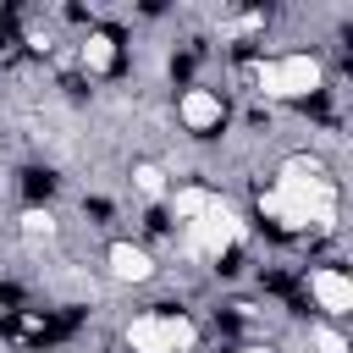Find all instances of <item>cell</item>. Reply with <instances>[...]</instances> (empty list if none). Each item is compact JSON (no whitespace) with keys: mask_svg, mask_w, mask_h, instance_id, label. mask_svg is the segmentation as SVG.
Listing matches in <instances>:
<instances>
[{"mask_svg":"<svg viewBox=\"0 0 353 353\" xmlns=\"http://www.w3.org/2000/svg\"><path fill=\"white\" fill-rule=\"evenodd\" d=\"M259 210H265V221H276L281 232L331 226V221H336V182H331L325 160H314V154H287V160L276 165V182L259 188Z\"/></svg>","mask_w":353,"mask_h":353,"instance_id":"6da1fadb","label":"cell"},{"mask_svg":"<svg viewBox=\"0 0 353 353\" xmlns=\"http://www.w3.org/2000/svg\"><path fill=\"white\" fill-rule=\"evenodd\" d=\"M121 336H127L132 353H193V347H199V325H193L182 309H149V314H132Z\"/></svg>","mask_w":353,"mask_h":353,"instance_id":"7a4b0ae2","label":"cell"},{"mask_svg":"<svg viewBox=\"0 0 353 353\" xmlns=\"http://www.w3.org/2000/svg\"><path fill=\"white\" fill-rule=\"evenodd\" d=\"M254 83H259V94H270V99H309V94L325 83V66H320L309 50H287V55L259 61V66H254Z\"/></svg>","mask_w":353,"mask_h":353,"instance_id":"3957f363","label":"cell"},{"mask_svg":"<svg viewBox=\"0 0 353 353\" xmlns=\"http://www.w3.org/2000/svg\"><path fill=\"white\" fill-rule=\"evenodd\" d=\"M243 215L226 204V199H215L199 221H182V248H188V259H221V254H232L237 243H243Z\"/></svg>","mask_w":353,"mask_h":353,"instance_id":"277c9868","label":"cell"},{"mask_svg":"<svg viewBox=\"0 0 353 353\" xmlns=\"http://www.w3.org/2000/svg\"><path fill=\"white\" fill-rule=\"evenodd\" d=\"M105 270H110V281H121V287H143V281H154V254L143 248V243H110L105 248Z\"/></svg>","mask_w":353,"mask_h":353,"instance_id":"5b68a950","label":"cell"},{"mask_svg":"<svg viewBox=\"0 0 353 353\" xmlns=\"http://www.w3.org/2000/svg\"><path fill=\"white\" fill-rule=\"evenodd\" d=\"M309 298H314L331 320L353 314V281H347V270H336V265H314V270H309Z\"/></svg>","mask_w":353,"mask_h":353,"instance_id":"8992f818","label":"cell"},{"mask_svg":"<svg viewBox=\"0 0 353 353\" xmlns=\"http://www.w3.org/2000/svg\"><path fill=\"white\" fill-rule=\"evenodd\" d=\"M176 116H182V127H188V132H215V127L226 121V105H221V94H215V88H182Z\"/></svg>","mask_w":353,"mask_h":353,"instance_id":"52a82bcc","label":"cell"},{"mask_svg":"<svg viewBox=\"0 0 353 353\" xmlns=\"http://www.w3.org/2000/svg\"><path fill=\"white\" fill-rule=\"evenodd\" d=\"M215 199H221V193H210V188L188 182V188H171V193H165V210H171L176 221H199V215H204Z\"/></svg>","mask_w":353,"mask_h":353,"instance_id":"ba28073f","label":"cell"},{"mask_svg":"<svg viewBox=\"0 0 353 353\" xmlns=\"http://www.w3.org/2000/svg\"><path fill=\"white\" fill-rule=\"evenodd\" d=\"M132 188H138L143 199H160V204H165L171 176H165V165H154V160H132Z\"/></svg>","mask_w":353,"mask_h":353,"instance_id":"9c48e42d","label":"cell"},{"mask_svg":"<svg viewBox=\"0 0 353 353\" xmlns=\"http://www.w3.org/2000/svg\"><path fill=\"white\" fill-rule=\"evenodd\" d=\"M83 66H88V72H110V66H116V39H110V33H88Z\"/></svg>","mask_w":353,"mask_h":353,"instance_id":"30bf717a","label":"cell"},{"mask_svg":"<svg viewBox=\"0 0 353 353\" xmlns=\"http://www.w3.org/2000/svg\"><path fill=\"white\" fill-rule=\"evenodd\" d=\"M22 237H28V243L55 237V215H50V210H22Z\"/></svg>","mask_w":353,"mask_h":353,"instance_id":"8fae6325","label":"cell"},{"mask_svg":"<svg viewBox=\"0 0 353 353\" xmlns=\"http://www.w3.org/2000/svg\"><path fill=\"white\" fill-rule=\"evenodd\" d=\"M314 347H320V353H347V336H342L336 325H314Z\"/></svg>","mask_w":353,"mask_h":353,"instance_id":"7c38bea8","label":"cell"},{"mask_svg":"<svg viewBox=\"0 0 353 353\" xmlns=\"http://www.w3.org/2000/svg\"><path fill=\"white\" fill-rule=\"evenodd\" d=\"M237 353H276V347H265V342H243Z\"/></svg>","mask_w":353,"mask_h":353,"instance_id":"4fadbf2b","label":"cell"}]
</instances>
